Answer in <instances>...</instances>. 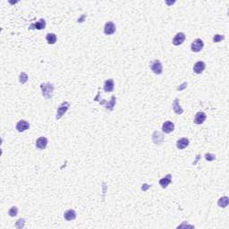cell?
<instances>
[{
  "mask_svg": "<svg viewBox=\"0 0 229 229\" xmlns=\"http://www.w3.org/2000/svg\"><path fill=\"white\" fill-rule=\"evenodd\" d=\"M40 89L42 91V95L46 100H49L52 98L54 92V85L50 83H45L40 84Z\"/></svg>",
  "mask_w": 229,
  "mask_h": 229,
  "instance_id": "6da1fadb",
  "label": "cell"
},
{
  "mask_svg": "<svg viewBox=\"0 0 229 229\" xmlns=\"http://www.w3.org/2000/svg\"><path fill=\"white\" fill-rule=\"evenodd\" d=\"M70 108V104L69 102L67 101H64L63 103H61L57 108V111H56V116H55V119L59 120L64 114L66 113V111L69 109Z\"/></svg>",
  "mask_w": 229,
  "mask_h": 229,
  "instance_id": "7a4b0ae2",
  "label": "cell"
},
{
  "mask_svg": "<svg viewBox=\"0 0 229 229\" xmlns=\"http://www.w3.org/2000/svg\"><path fill=\"white\" fill-rule=\"evenodd\" d=\"M149 67L155 74H161L163 72V66L159 60H154L149 63Z\"/></svg>",
  "mask_w": 229,
  "mask_h": 229,
  "instance_id": "3957f363",
  "label": "cell"
},
{
  "mask_svg": "<svg viewBox=\"0 0 229 229\" xmlns=\"http://www.w3.org/2000/svg\"><path fill=\"white\" fill-rule=\"evenodd\" d=\"M203 47H204V43H203L202 39H196L193 43H192V45H191V49H192L193 52L197 53V52H200L202 50V48H203Z\"/></svg>",
  "mask_w": 229,
  "mask_h": 229,
  "instance_id": "277c9868",
  "label": "cell"
},
{
  "mask_svg": "<svg viewBox=\"0 0 229 229\" xmlns=\"http://www.w3.org/2000/svg\"><path fill=\"white\" fill-rule=\"evenodd\" d=\"M104 32L106 35H111L116 32V25L113 22H108L105 24L104 27Z\"/></svg>",
  "mask_w": 229,
  "mask_h": 229,
  "instance_id": "5b68a950",
  "label": "cell"
},
{
  "mask_svg": "<svg viewBox=\"0 0 229 229\" xmlns=\"http://www.w3.org/2000/svg\"><path fill=\"white\" fill-rule=\"evenodd\" d=\"M100 104L102 105H105V108H107V109L108 110H113L114 108V107H115V105H116V103H117V98H116V96H112L111 97V100L109 102H107L106 100H102V101H100Z\"/></svg>",
  "mask_w": 229,
  "mask_h": 229,
  "instance_id": "8992f818",
  "label": "cell"
},
{
  "mask_svg": "<svg viewBox=\"0 0 229 229\" xmlns=\"http://www.w3.org/2000/svg\"><path fill=\"white\" fill-rule=\"evenodd\" d=\"M184 39H185V34L183 32H178L173 39V44L174 46H179L183 44Z\"/></svg>",
  "mask_w": 229,
  "mask_h": 229,
  "instance_id": "52a82bcc",
  "label": "cell"
},
{
  "mask_svg": "<svg viewBox=\"0 0 229 229\" xmlns=\"http://www.w3.org/2000/svg\"><path fill=\"white\" fill-rule=\"evenodd\" d=\"M30 128V124L25 120H20L16 125V130L19 133H22Z\"/></svg>",
  "mask_w": 229,
  "mask_h": 229,
  "instance_id": "ba28073f",
  "label": "cell"
},
{
  "mask_svg": "<svg viewBox=\"0 0 229 229\" xmlns=\"http://www.w3.org/2000/svg\"><path fill=\"white\" fill-rule=\"evenodd\" d=\"M46 27V21L44 19H39L38 22H34V23H31L30 25V29L33 30V29H37V30H43Z\"/></svg>",
  "mask_w": 229,
  "mask_h": 229,
  "instance_id": "9c48e42d",
  "label": "cell"
},
{
  "mask_svg": "<svg viewBox=\"0 0 229 229\" xmlns=\"http://www.w3.org/2000/svg\"><path fill=\"white\" fill-rule=\"evenodd\" d=\"M174 123L171 122V121H166L165 123L163 124V125H162V131L165 133H172L174 131Z\"/></svg>",
  "mask_w": 229,
  "mask_h": 229,
  "instance_id": "30bf717a",
  "label": "cell"
},
{
  "mask_svg": "<svg viewBox=\"0 0 229 229\" xmlns=\"http://www.w3.org/2000/svg\"><path fill=\"white\" fill-rule=\"evenodd\" d=\"M207 118V116L204 112H198L194 118V124L196 125H202Z\"/></svg>",
  "mask_w": 229,
  "mask_h": 229,
  "instance_id": "8fae6325",
  "label": "cell"
},
{
  "mask_svg": "<svg viewBox=\"0 0 229 229\" xmlns=\"http://www.w3.org/2000/svg\"><path fill=\"white\" fill-rule=\"evenodd\" d=\"M206 67V64L203 61H198L193 65V72L195 73H202Z\"/></svg>",
  "mask_w": 229,
  "mask_h": 229,
  "instance_id": "7c38bea8",
  "label": "cell"
},
{
  "mask_svg": "<svg viewBox=\"0 0 229 229\" xmlns=\"http://www.w3.org/2000/svg\"><path fill=\"white\" fill-rule=\"evenodd\" d=\"M47 145V139L46 137H39L37 139L36 147L39 149H46Z\"/></svg>",
  "mask_w": 229,
  "mask_h": 229,
  "instance_id": "4fadbf2b",
  "label": "cell"
},
{
  "mask_svg": "<svg viewBox=\"0 0 229 229\" xmlns=\"http://www.w3.org/2000/svg\"><path fill=\"white\" fill-rule=\"evenodd\" d=\"M189 143H190V141L187 138H181L176 141V147L179 149H183L189 145Z\"/></svg>",
  "mask_w": 229,
  "mask_h": 229,
  "instance_id": "5bb4252c",
  "label": "cell"
},
{
  "mask_svg": "<svg viewBox=\"0 0 229 229\" xmlns=\"http://www.w3.org/2000/svg\"><path fill=\"white\" fill-rule=\"evenodd\" d=\"M173 110L176 115H181L183 113V109L181 108L180 103H179V100L175 99L173 102Z\"/></svg>",
  "mask_w": 229,
  "mask_h": 229,
  "instance_id": "9a60e30c",
  "label": "cell"
},
{
  "mask_svg": "<svg viewBox=\"0 0 229 229\" xmlns=\"http://www.w3.org/2000/svg\"><path fill=\"white\" fill-rule=\"evenodd\" d=\"M171 178H172V176H171V174H166L165 177L161 178V179L159 180V184H160V186H161L162 188H166L167 185L171 183Z\"/></svg>",
  "mask_w": 229,
  "mask_h": 229,
  "instance_id": "2e32d148",
  "label": "cell"
},
{
  "mask_svg": "<svg viewBox=\"0 0 229 229\" xmlns=\"http://www.w3.org/2000/svg\"><path fill=\"white\" fill-rule=\"evenodd\" d=\"M104 91L106 92H111L114 90V81L112 79H108L104 83Z\"/></svg>",
  "mask_w": 229,
  "mask_h": 229,
  "instance_id": "e0dca14e",
  "label": "cell"
},
{
  "mask_svg": "<svg viewBox=\"0 0 229 229\" xmlns=\"http://www.w3.org/2000/svg\"><path fill=\"white\" fill-rule=\"evenodd\" d=\"M64 219H66L67 221H71L76 219V212L73 211V210H68L67 211H65L64 214Z\"/></svg>",
  "mask_w": 229,
  "mask_h": 229,
  "instance_id": "ac0fdd59",
  "label": "cell"
},
{
  "mask_svg": "<svg viewBox=\"0 0 229 229\" xmlns=\"http://www.w3.org/2000/svg\"><path fill=\"white\" fill-rule=\"evenodd\" d=\"M228 204L229 199L228 197H227V196H224V197L220 198L219 200V202H218V205L219 207H221V208H227L228 206Z\"/></svg>",
  "mask_w": 229,
  "mask_h": 229,
  "instance_id": "d6986e66",
  "label": "cell"
},
{
  "mask_svg": "<svg viewBox=\"0 0 229 229\" xmlns=\"http://www.w3.org/2000/svg\"><path fill=\"white\" fill-rule=\"evenodd\" d=\"M46 39L47 41L48 44H55V41H56V35L55 33H47L46 35Z\"/></svg>",
  "mask_w": 229,
  "mask_h": 229,
  "instance_id": "ffe728a7",
  "label": "cell"
},
{
  "mask_svg": "<svg viewBox=\"0 0 229 229\" xmlns=\"http://www.w3.org/2000/svg\"><path fill=\"white\" fill-rule=\"evenodd\" d=\"M164 139V137H163V135L159 133V132H155L154 133H153V135H152V139H154L153 140V141L156 143V144H158V143H160L159 142V141H158V139Z\"/></svg>",
  "mask_w": 229,
  "mask_h": 229,
  "instance_id": "44dd1931",
  "label": "cell"
},
{
  "mask_svg": "<svg viewBox=\"0 0 229 229\" xmlns=\"http://www.w3.org/2000/svg\"><path fill=\"white\" fill-rule=\"evenodd\" d=\"M8 214H9L10 217H16L17 214H18V208L15 207V206H13L9 211H8Z\"/></svg>",
  "mask_w": 229,
  "mask_h": 229,
  "instance_id": "7402d4cb",
  "label": "cell"
},
{
  "mask_svg": "<svg viewBox=\"0 0 229 229\" xmlns=\"http://www.w3.org/2000/svg\"><path fill=\"white\" fill-rule=\"evenodd\" d=\"M28 81V75L25 73H21L19 76V82L22 84H24Z\"/></svg>",
  "mask_w": 229,
  "mask_h": 229,
  "instance_id": "603a6c76",
  "label": "cell"
},
{
  "mask_svg": "<svg viewBox=\"0 0 229 229\" xmlns=\"http://www.w3.org/2000/svg\"><path fill=\"white\" fill-rule=\"evenodd\" d=\"M24 225H25V219H20L15 223V227L17 228H22V227H24Z\"/></svg>",
  "mask_w": 229,
  "mask_h": 229,
  "instance_id": "cb8c5ba5",
  "label": "cell"
},
{
  "mask_svg": "<svg viewBox=\"0 0 229 229\" xmlns=\"http://www.w3.org/2000/svg\"><path fill=\"white\" fill-rule=\"evenodd\" d=\"M225 39V36L224 35H220V34H216L215 36L213 37V41L215 43H218V42H220L221 40H223Z\"/></svg>",
  "mask_w": 229,
  "mask_h": 229,
  "instance_id": "d4e9b609",
  "label": "cell"
},
{
  "mask_svg": "<svg viewBox=\"0 0 229 229\" xmlns=\"http://www.w3.org/2000/svg\"><path fill=\"white\" fill-rule=\"evenodd\" d=\"M205 158L208 161H213L214 159H216V156L214 154H211V153H207L205 154Z\"/></svg>",
  "mask_w": 229,
  "mask_h": 229,
  "instance_id": "484cf974",
  "label": "cell"
},
{
  "mask_svg": "<svg viewBox=\"0 0 229 229\" xmlns=\"http://www.w3.org/2000/svg\"><path fill=\"white\" fill-rule=\"evenodd\" d=\"M181 86H182V87H179V88L177 89L178 91H181V90H183V89H184V88H186V86H187V83H183V84H182Z\"/></svg>",
  "mask_w": 229,
  "mask_h": 229,
  "instance_id": "4316f807",
  "label": "cell"
}]
</instances>
